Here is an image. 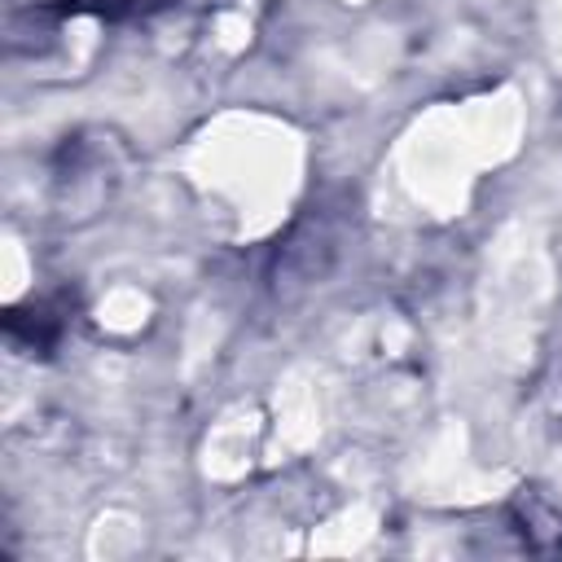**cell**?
Listing matches in <instances>:
<instances>
[{
    "label": "cell",
    "mask_w": 562,
    "mask_h": 562,
    "mask_svg": "<svg viewBox=\"0 0 562 562\" xmlns=\"http://www.w3.org/2000/svg\"><path fill=\"white\" fill-rule=\"evenodd\" d=\"M70 4L97 9V13H145V9H154V4H162V0H70Z\"/></svg>",
    "instance_id": "obj_1"
}]
</instances>
